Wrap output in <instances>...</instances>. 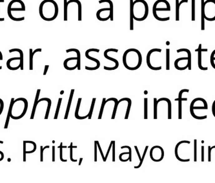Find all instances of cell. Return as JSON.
Segmentation results:
<instances>
[{
    "label": "cell",
    "instance_id": "816d5d0a",
    "mask_svg": "<svg viewBox=\"0 0 215 183\" xmlns=\"http://www.w3.org/2000/svg\"><path fill=\"white\" fill-rule=\"evenodd\" d=\"M134 148H135V150H136V153H137V154H138V157H139V162H140V161H141V160H142V157H141V156H140V154H139V150H138V147H137L136 146H134Z\"/></svg>",
    "mask_w": 215,
    "mask_h": 183
},
{
    "label": "cell",
    "instance_id": "cb8c5ba5",
    "mask_svg": "<svg viewBox=\"0 0 215 183\" xmlns=\"http://www.w3.org/2000/svg\"><path fill=\"white\" fill-rule=\"evenodd\" d=\"M74 89H71L70 96H69V99L68 105H67V107L66 113H65V117H64L65 119H67V118H68V115H69V110H70V108H71V103H72V97H73V95H74Z\"/></svg>",
    "mask_w": 215,
    "mask_h": 183
},
{
    "label": "cell",
    "instance_id": "9c48e42d",
    "mask_svg": "<svg viewBox=\"0 0 215 183\" xmlns=\"http://www.w3.org/2000/svg\"><path fill=\"white\" fill-rule=\"evenodd\" d=\"M164 150L160 146H154L150 150V157L156 162L162 161L164 157Z\"/></svg>",
    "mask_w": 215,
    "mask_h": 183
},
{
    "label": "cell",
    "instance_id": "ee69618b",
    "mask_svg": "<svg viewBox=\"0 0 215 183\" xmlns=\"http://www.w3.org/2000/svg\"><path fill=\"white\" fill-rule=\"evenodd\" d=\"M112 148H113V162H115V141H113V145H112Z\"/></svg>",
    "mask_w": 215,
    "mask_h": 183
},
{
    "label": "cell",
    "instance_id": "f5cc1de1",
    "mask_svg": "<svg viewBox=\"0 0 215 183\" xmlns=\"http://www.w3.org/2000/svg\"><path fill=\"white\" fill-rule=\"evenodd\" d=\"M52 162H55V146H52Z\"/></svg>",
    "mask_w": 215,
    "mask_h": 183
},
{
    "label": "cell",
    "instance_id": "680465c9",
    "mask_svg": "<svg viewBox=\"0 0 215 183\" xmlns=\"http://www.w3.org/2000/svg\"><path fill=\"white\" fill-rule=\"evenodd\" d=\"M5 20V18L3 17H0V22H3Z\"/></svg>",
    "mask_w": 215,
    "mask_h": 183
},
{
    "label": "cell",
    "instance_id": "8992f818",
    "mask_svg": "<svg viewBox=\"0 0 215 183\" xmlns=\"http://www.w3.org/2000/svg\"><path fill=\"white\" fill-rule=\"evenodd\" d=\"M98 2L100 4H101L103 3H107L108 4H109L110 7L101 8L99 9L96 12L97 19L101 22H106L109 20H110L111 22H113L114 20L113 3L112 2L111 0H100Z\"/></svg>",
    "mask_w": 215,
    "mask_h": 183
},
{
    "label": "cell",
    "instance_id": "d6a6232c",
    "mask_svg": "<svg viewBox=\"0 0 215 183\" xmlns=\"http://www.w3.org/2000/svg\"><path fill=\"white\" fill-rule=\"evenodd\" d=\"M108 101L107 100L104 98H103L102 100V104H101V106L100 108V114H99V116H98V119H101V117H102V115H103V112H104V107L105 104Z\"/></svg>",
    "mask_w": 215,
    "mask_h": 183
},
{
    "label": "cell",
    "instance_id": "2e32d148",
    "mask_svg": "<svg viewBox=\"0 0 215 183\" xmlns=\"http://www.w3.org/2000/svg\"><path fill=\"white\" fill-rule=\"evenodd\" d=\"M20 57H14L11 58L10 59H8L7 62V67L8 69L12 70V71H15L20 69L21 65L20 64H16L14 63V62L16 60L18 59Z\"/></svg>",
    "mask_w": 215,
    "mask_h": 183
},
{
    "label": "cell",
    "instance_id": "681fc988",
    "mask_svg": "<svg viewBox=\"0 0 215 183\" xmlns=\"http://www.w3.org/2000/svg\"><path fill=\"white\" fill-rule=\"evenodd\" d=\"M208 161L211 162V147L208 146Z\"/></svg>",
    "mask_w": 215,
    "mask_h": 183
},
{
    "label": "cell",
    "instance_id": "b9f144b4",
    "mask_svg": "<svg viewBox=\"0 0 215 183\" xmlns=\"http://www.w3.org/2000/svg\"><path fill=\"white\" fill-rule=\"evenodd\" d=\"M50 146H46L45 147L43 148V146H40V162H42L43 161V151L46 149V148H49Z\"/></svg>",
    "mask_w": 215,
    "mask_h": 183
},
{
    "label": "cell",
    "instance_id": "d6986e66",
    "mask_svg": "<svg viewBox=\"0 0 215 183\" xmlns=\"http://www.w3.org/2000/svg\"><path fill=\"white\" fill-rule=\"evenodd\" d=\"M40 91H41L40 89H38V91H37L36 98H35V101H34L33 108H32V113H31V117H30L31 119H33L34 117L35 113H36V107H37V105H38V100H39V96H40Z\"/></svg>",
    "mask_w": 215,
    "mask_h": 183
},
{
    "label": "cell",
    "instance_id": "277c9868",
    "mask_svg": "<svg viewBox=\"0 0 215 183\" xmlns=\"http://www.w3.org/2000/svg\"><path fill=\"white\" fill-rule=\"evenodd\" d=\"M171 12L170 3L167 0H157L153 7V14L156 20L160 22H167L170 20V17H165L163 12Z\"/></svg>",
    "mask_w": 215,
    "mask_h": 183
},
{
    "label": "cell",
    "instance_id": "6da1fadb",
    "mask_svg": "<svg viewBox=\"0 0 215 183\" xmlns=\"http://www.w3.org/2000/svg\"><path fill=\"white\" fill-rule=\"evenodd\" d=\"M39 13L43 20L52 22L58 16V5L54 0H43L40 5Z\"/></svg>",
    "mask_w": 215,
    "mask_h": 183
},
{
    "label": "cell",
    "instance_id": "ffe728a7",
    "mask_svg": "<svg viewBox=\"0 0 215 183\" xmlns=\"http://www.w3.org/2000/svg\"><path fill=\"white\" fill-rule=\"evenodd\" d=\"M38 52H42V49H36L35 51H33L32 49H29V52H30V60H29V69L32 70L33 69V58L34 55Z\"/></svg>",
    "mask_w": 215,
    "mask_h": 183
},
{
    "label": "cell",
    "instance_id": "7a4b0ae2",
    "mask_svg": "<svg viewBox=\"0 0 215 183\" xmlns=\"http://www.w3.org/2000/svg\"><path fill=\"white\" fill-rule=\"evenodd\" d=\"M142 63V54L136 49H129L123 55V63L125 67L130 71L139 69Z\"/></svg>",
    "mask_w": 215,
    "mask_h": 183
},
{
    "label": "cell",
    "instance_id": "f546056e",
    "mask_svg": "<svg viewBox=\"0 0 215 183\" xmlns=\"http://www.w3.org/2000/svg\"><path fill=\"white\" fill-rule=\"evenodd\" d=\"M192 13H191V20L193 22H194L196 20V0H192Z\"/></svg>",
    "mask_w": 215,
    "mask_h": 183
},
{
    "label": "cell",
    "instance_id": "52a82bcc",
    "mask_svg": "<svg viewBox=\"0 0 215 183\" xmlns=\"http://www.w3.org/2000/svg\"><path fill=\"white\" fill-rule=\"evenodd\" d=\"M201 16L207 21H215V0H201Z\"/></svg>",
    "mask_w": 215,
    "mask_h": 183
},
{
    "label": "cell",
    "instance_id": "603a6c76",
    "mask_svg": "<svg viewBox=\"0 0 215 183\" xmlns=\"http://www.w3.org/2000/svg\"><path fill=\"white\" fill-rule=\"evenodd\" d=\"M127 101L128 102V106H127V112H126V115L125 116V119H128L129 118V113H130V107H131V104H132V101L129 98H123L120 99V100H118V104H120L121 102L122 101Z\"/></svg>",
    "mask_w": 215,
    "mask_h": 183
},
{
    "label": "cell",
    "instance_id": "4316f807",
    "mask_svg": "<svg viewBox=\"0 0 215 183\" xmlns=\"http://www.w3.org/2000/svg\"><path fill=\"white\" fill-rule=\"evenodd\" d=\"M208 109V104H203V106H196L192 104L190 105V111H192L194 110V109H204V110H207Z\"/></svg>",
    "mask_w": 215,
    "mask_h": 183
},
{
    "label": "cell",
    "instance_id": "44dd1931",
    "mask_svg": "<svg viewBox=\"0 0 215 183\" xmlns=\"http://www.w3.org/2000/svg\"><path fill=\"white\" fill-rule=\"evenodd\" d=\"M70 52H75L77 54V58H78V60H77V65H78V70H80L81 69V54L80 52L78 49H69L67 50H66V52L69 53Z\"/></svg>",
    "mask_w": 215,
    "mask_h": 183
},
{
    "label": "cell",
    "instance_id": "f35d334b",
    "mask_svg": "<svg viewBox=\"0 0 215 183\" xmlns=\"http://www.w3.org/2000/svg\"><path fill=\"white\" fill-rule=\"evenodd\" d=\"M148 148H149V146H146V147H145V150H144V154H143V156H142V160H141V161H140V162H139V165H138V166H134V168L135 169H138V168H140V167H141V166H142V163H143V161H144V158H145V155H146V153H147V151Z\"/></svg>",
    "mask_w": 215,
    "mask_h": 183
},
{
    "label": "cell",
    "instance_id": "d4e9b609",
    "mask_svg": "<svg viewBox=\"0 0 215 183\" xmlns=\"http://www.w3.org/2000/svg\"><path fill=\"white\" fill-rule=\"evenodd\" d=\"M81 98H78V103H77V106H76V111H75V117H76V118H77V119H79V120L85 119V118H86L88 117V115L84 116H79V115H78V111H79V109H80V104H81Z\"/></svg>",
    "mask_w": 215,
    "mask_h": 183
},
{
    "label": "cell",
    "instance_id": "11a10c76",
    "mask_svg": "<svg viewBox=\"0 0 215 183\" xmlns=\"http://www.w3.org/2000/svg\"><path fill=\"white\" fill-rule=\"evenodd\" d=\"M0 144H3V142L2 141H0ZM0 155H1V158H2V160L3 161V159H4V157H5V155L4 153L2 151H0Z\"/></svg>",
    "mask_w": 215,
    "mask_h": 183
},
{
    "label": "cell",
    "instance_id": "4dcf8cb0",
    "mask_svg": "<svg viewBox=\"0 0 215 183\" xmlns=\"http://www.w3.org/2000/svg\"><path fill=\"white\" fill-rule=\"evenodd\" d=\"M67 148V146H63V143L61 142L60 143V146L58 147V148H60V160L63 162H67V159H63V148Z\"/></svg>",
    "mask_w": 215,
    "mask_h": 183
},
{
    "label": "cell",
    "instance_id": "7bdbcfd3",
    "mask_svg": "<svg viewBox=\"0 0 215 183\" xmlns=\"http://www.w3.org/2000/svg\"><path fill=\"white\" fill-rule=\"evenodd\" d=\"M144 118H147V98L144 99Z\"/></svg>",
    "mask_w": 215,
    "mask_h": 183
},
{
    "label": "cell",
    "instance_id": "74e56055",
    "mask_svg": "<svg viewBox=\"0 0 215 183\" xmlns=\"http://www.w3.org/2000/svg\"><path fill=\"white\" fill-rule=\"evenodd\" d=\"M61 100H62L61 98H60L59 100H58V106H57V107H56V111L55 116H54V119H57V118H58V116L59 111H60V106L61 104Z\"/></svg>",
    "mask_w": 215,
    "mask_h": 183
},
{
    "label": "cell",
    "instance_id": "e575fe53",
    "mask_svg": "<svg viewBox=\"0 0 215 183\" xmlns=\"http://www.w3.org/2000/svg\"><path fill=\"white\" fill-rule=\"evenodd\" d=\"M95 102H96V98H94L92 100V104H91V106H90V111L88 115V118L89 119H90L92 118V112H93V109H94L95 107Z\"/></svg>",
    "mask_w": 215,
    "mask_h": 183
},
{
    "label": "cell",
    "instance_id": "91938a15",
    "mask_svg": "<svg viewBox=\"0 0 215 183\" xmlns=\"http://www.w3.org/2000/svg\"><path fill=\"white\" fill-rule=\"evenodd\" d=\"M5 0H0V3H4Z\"/></svg>",
    "mask_w": 215,
    "mask_h": 183
},
{
    "label": "cell",
    "instance_id": "3957f363",
    "mask_svg": "<svg viewBox=\"0 0 215 183\" xmlns=\"http://www.w3.org/2000/svg\"><path fill=\"white\" fill-rule=\"evenodd\" d=\"M28 109L27 100L25 98H18L14 100L11 99L8 111L11 118L14 120H19L26 114Z\"/></svg>",
    "mask_w": 215,
    "mask_h": 183
},
{
    "label": "cell",
    "instance_id": "d590c367",
    "mask_svg": "<svg viewBox=\"0 0 215 183\" xmlns=\"http://www.w3.org/2000/svg\"><path fill=\"white\" fill-rule=\"evenodd\" d=\"M68 148H69V149H70V159H71V161L72 162H77V159H76V160L74 159H73V157H72V149H73V148H78V147H77V146H73L72 142H71V144H70V146H69Z\"/></svg>",
    "mask_w": 215,
    "mask_h": 183
},
{
    "label": "cell",
    "instance_id": "7402d4cb",
    "mask_svg": "<svg viewBox=\"0 0 215 183\" xmlns=\"http://www.w3.org/2000/svg\"><path fill=\"white\" fill-rule=\"evenodd\" d=\"M42 101H46L48 102V107H47V109H46V114H45V119H47L48 117H49L51 104H52L51 100L50 98H40L38 100V103L42 102Z\"/></svg>",
    "mask_w": 215,
    "mask_h": 183
},
{
    "label": "cell",
    "instance_id": "7c38bea8",
    "mask_svg": "<svg viewBox=\"0 0 215 183\" xmlns=\"http://www.w3.org/2000/svg\"><path fill=\"white\" fill-rule=\"evenodd\" d=\"M90 52H100V50L98 49H88L87 51H86V57L89 59V60H92V61H94L96 63V66L95 67H87V66H86V70H89V71H94V70H96L100 68V61L95 58H93L92 57H90L89 55V53Z\"/></svg>",
    "mask_w": 215,
    "mask_h": 183
},
{
    "label": "cell",
    "instance_id": "4fadbf2b",
    "mask_svg": "<svg viewBox=\"0 0 215 183\" xmlns=\"http://www.w3.org/2000/svg\"><path fill=\"white\" fill-rule=\"evenodd\" d=\"M208 49H202V43L199 44L198 48L195 50V52H198V66L200 69L202 71H207L208 69V67H203L202 63V52H208Z\"/></svg>",
    "mask_w": 215,
    "mask_h": 183
},
{
    "label": "cell",
    "instance_id": "f907efd6",
    "mask_svg": "<svg viewBox=\"0 0 215 183\" xmlns=\"http://www.w3.org/2000/svg\"><path fill=\"white\" fill-rule=\"evenodd\" d=\"M201 161L204 162V146H202V157Z\"/></svg>",
    "mask_w": 215,
    "mask_h": 183
},
{
    "label": "cell",
    "instance_id": "836d02e7",
    "mask_svg": "<svg viewBox=\"0 0 215 183\" xmlns=\"http://www.w3.org/2000/svg\"><path fill=\"white\" fill-rule=\"evenodd\" d=\"M197 161V140H194V162Z\"/></svg>",
    "mask_w": 215,
    "mask_h": 183
},
{
    "label": "cell",
    "instance_id": "c3c4849f",
    "mask_svg": "<svg viewBox=\"0 0 215 183\" xmlns=\"http://www.w3.org/2000/svg\"><path fill=\"white\" fill-rule=\"evenodd\" d=\"M4 109V102L2 100V99L0 98V115H2Z\"/></svg>",
    "mask_w": 215,
    "mask_h": 183
},
{
    "label": "cell",
    "instance_id": "94428289",
    "mask_svg": "<svg viewBox=\"0 0 215 183\" xmlns=\"http://www.w3.org/2000/svg\"><path fill=\"white\" fill-rule=\"evenodd\" d=\"M63 93H64V91H61V92H60V94H61V95H63Z\"/></svg>",
    "mask_w": 215,
    "mask_h": 183
},
{
    "label": "cell",
    "instance_id": "9f6ffc18",
    "mask_svg": "<svg viewBox=\"0 0 215 183\" xmlns=\"http://www.w3.org/2000/svg\"><path fill=\"white\" fill-rule=\"evenodd\" d=\"M2 60H3V54L2 52L0 51V61H2Z\"/></svg>",
    "mask_w": 215,
    "mask_h": 183
},
{
    "label": "cell",
    "instance_id": "9a60e30c",
    "mask_svg": "<svg viewBox=\"0 0 215 183\" xmlns=\"http://www.w3.org/2000/svg\"><path fill=\"white\" fill-rule=\"evenodd\" d=\"M110 50H111V49H108L105 50V52H104V57H105L106 59H107V60H110V61H112V62H113L115 63V66L114 67H107V66H104V69H105V70H107V71L115 70V69H116L118 67V66H119V62H118V61L116 59L112 58V57H109V56L108 55V52H109V51H110Z\"/></svg>",
    "mask_w": 215,
    "mask_h": 183
},
{
    "label": "cell",
    "instance_id": "f1b7e54d",
    "mask_svg": "<svg viewBox=\"0 0 215 183\" xmlns=\"http://www.w3.org/2000/svg\"><path fill=\"white\" fill-rule=\"evenodd\" d=\"M67 0H64V18L63 20L65 22H67L68 20V4Z\"/></svg>",
    "mask_w": 215,
    "mask_h": 183
},
{
    "label": "cell",
    "instance_id": "6125c7cd",
    "mask_svg": "<svg viewBox=\"0 0 215 183\" xmlns=\"http://www.w3.org/2000/svg\"><path fill=\"white\" fill-rule=\"evenodd\" d=\"M214 148H215V146H213V147H211V150H213Z\"/></svg>",
    "mask_w": 215,
    "mask_h": 183
},
{
    "label": "cell",
    "instance_id": "1f68e13d",
    "mask_svg": "<svg viewBox=\"0 0 215 183\" xmlns=\"http://www.w3.org/2000/svg\"><path fill=\"white\" fill-rule=\"evenodd\" d=\"M161 102L160 100H157L156 98H154V119H157V107H158V104Z\"/></svg>",
    "mask_w": 215,
    "mask_h": 183
},
{
    "label": "cell",
    "instance_id": "83f0119b",
    "mask_svg": "<svg viewBox=\"0 0 215 183\" xmlns=\"http://www.w3.org/2000/svg\"><path fill=\"white\" fill-rule=\"evenodd\" d=\"M166 70L170 69V49H166Z\"/></svg>",
    "mask_w": 215,
    "mask_h": 183
},
{
    "label": "cell",
    "instance_id": "f6af8a7d",
    "mask_svg": "<svg viewBox=\"0 0 215 183\" xmlns=\"http://www.w3.org/2000/svg\"><path fill=\"white\" fill-rule=\"evenodd\" d=\"M98 148V145L96 143V141H95V162H97L98 161V159H97V149Z\"/></svg>",
    "mask_w": 215,
    "mask_h": 183
},
{
    "label": "cell",
    "instance_id": "e0dca14e",
    "mask_svg": "<svg viewBox=\"0 0 215 183\" xmlns=\"http://www.w3.org/2000/svg\"><path fill=\"white\" fill-rule=\"evenodd\" d=\"M188 3V0H182L180 2L179 0H176L175 2V20L179 21L180 20V8L182 3Z\"/></svg>",
    "mask_w": 215,
    "mask_h": 183
},
{
    "label": "cell",
    "instance_id": "ac0fdd59",
    "mask_svg": "<svg viewBox=\"0 0 215 183\" xmlns=\"http://www.w3.org/2000/svg\"><path fill=\"white\" fill-rule=\"evenodd\" d=\"M133 0H130V30H134V13H133Z\"/></svg>",
    "mask_w": 215,
    "mask_h": 183
},
{
    "label": "cell",
    "instance_id": "484cf974",
    "mask_svg": "<svg viewBox=\"0 0 215 183\" xmlns=\"http://www.w3.org/2000/svg\"><path fill=\"white\" fill-rule=\"evenodd\" d=\"M13 52H18L20 53V58H21V61H20V64H21V67L20 69L21 70H23V52L22 51V50H21L20 49H12L11 50H9V52L11 53Z\"/></svg>",
    "mask_w": 215,
    "mask_h": 183
},
{
    "label": "cell",
    "instance_id": "8fae6325",
    "mask_svg": "<svg viewBox=\"0 0 215 183\" xmlns=\"http://www.w3.org/2000/svg\"><path fill=\"white\" fill-rule=\"evenodd\" d=\"M36 150V144L33 141H24L23 142V162H26V155L32 153Z\"/></svg>",
    "mask_w": 215,
    "mask_h": 183
},
{
    "label": "cell",
    "instance_id": "ba28073f",
    "mask_svg": "<svg viewBox=\"0 0 215 183\" xmlns=\"http://www.w3.org/2000/svg\"><path fill=\"white\" fill-rule=\"evenodd\" d=\"M185 52L188 54V57H181L178 58L174 62V67L176 69L183 71L186 69L191 70V52L188 49H179L177 50V52Z\"/></svg>",
    "mask_w": 215,
    "mask_h": 183
},
{
    "label": "cell",
    "instance_id": "db71d44e",
    "mask_svg": "<svg viewBox=\"0 0 215 183\" xmlns=\"http://www.w3.org/2000/svg\"><path fill=\"white\" fill-rule=\"evenodd\" d=\"M49 67V65L45 66V69H44V72H43V75H46V72H47V71H48Z\"/></svg>",
    "mask_w": 215,
    "mask_h": 183
},
{
    "label": "cell",
    "instance_id": "5b68a950",
    "mask_svg": "<svg viewBox=\"0 0 215 183\" xmlns=\"http://www.w3.org/2000/svg\"><path fill=\"white\" fill-rule=\"evenodd\" d=\"M149 12L148 3L145 0H135L133 2L134 20L143 22L147 19Z\"/></svg>",
    "mask_w": 215,
    "mask_h": 183
},
{
    "label": "cell",
    "instance_id": "5bb4252c",
    "mask_svg": "<svg viewBox=\"0 0 215 183\" xmlns=\"http://www.w3.org/2000/svg\"><path fill=\"white\" fill-rule=\"evenodd\" d=\"M184 92L189 93V89H182L180 91L178 98H176L174 100L175 101H178V119H182V101H187L188 98H182V94Z\"/></svg>",
    "mask_w": 215,
    "mask_h": 183
},
{
    "label": "cell",
    "instance_id": "8d00e7d4",
    "mask_svg": "<svg viewBox=\"0 0 215 183\" xmlns=\"http://www.w3.org/2000/svg\"><path fill=\"white\" fill-rule=\"evenodd\" d=\"M113 101H114L115 102V107H114V109H113V115H112V117H111V119H115V115H116V111H117V108H118V100L114 98V100H113Z\"/></svg>",
    "mask_w": 215,
    "mask_h": 183
},
{
    "label": "cell",
    "instance_id": "60d3db41",
    "mask_svg": "<svg viewBox=\"0 0 215 183\" xmlns=\"http://www.w3.org/2000/svg\"><path fill=\"white\" fill-rule=\"evenodd\" d=\"M124 148H127L129 149V162H131L132 161V149L129 146H123L121 147V149H124Z\"/></svg>",
    "mask_w": 215,
    "mask_h": 183
},
{
    "label": "cell",
    "instance_id": "bcb514c9",
    "mask_svg": "<svg viewBox=\"0 0 215 183\" xmlns=\"http://www.w3.org/2000/svg\"><path fill=\"white\" fill-rule=\"evenodd\" d=\"M96 141V143H97V145H98V149H99L100 153V154H101V157H102V159H103V161H104V159H105V157H104V153H103V151H102V150H101V148L100 144V143H99V142H98V141Z\"/></svg>",
    "mask_w": 215,
    "mask_h": 183
},
{
    "label": "cell",
    "instance_id": "6f0895ef",
    "mask_svg": "<svg viewBox=\"0 0 215 183\" xmlns=\"http://www.w3.org/2000/svg\"><path fill=\"white\" fill-rule=\"evenodd\" d=\"M82 161H83V158H82V157H80V162H79V166H80L81 164Z\"/></svg>",
    "mask_w": 215,
    "mask_h": 183
},
{
    "label": "cell",
    "instance_id": "7dc6e473",
    "mask_svg": "<svg viewBox=\"0 0 215 183\" xmlns=\"http://www.w3.org/2000/svg\"><path fill=\"white\" fill-rule=\"evenodd\" d=\"M112 145H113V141H112L110 142V145H109V148H108V150H107V154H106L105 157V159H104V162H106V161H107V157H108V155H109V154L110 150V149L112 148Z\"/></svg>",
    "mask_w": 215,
    "mask_h": 183
},
{
    "label": "cell",
    "instance_id": "ab89813d",
    "mask_svg": "<svg viewBox=\"0 0 215 183\" xmlns=\"http://www.w3.org/2000/svg\"><path fill=\"white\" fill-rule=\"evenodd\" d=\"M210 62L212 67L215 69V49L212 52L210 57Z\"/></svg>",
    "mask_w": 215,
    "mask_h": 183
},
{
    "label": "cell",
    "instance_id": "30bf717a",
    "mask_svg": "<svg viewBox=\"0 0 215 183\" xmlns=\"http://www.w3.org/2000/svg\"><path fill=\"white\" fill-rule=\"evenodd\" d=\"M25 11V5H21L20 7H17L16 8H12L11 5L8 3V8H7V12H8V16L10 17V19H11L13 21L15 22H21L25 20V17H15L12 15L11 12L12 11Z\"/></svg>",
    "mask_w": 215,
    "mask_h": 183
}]
</instances>
